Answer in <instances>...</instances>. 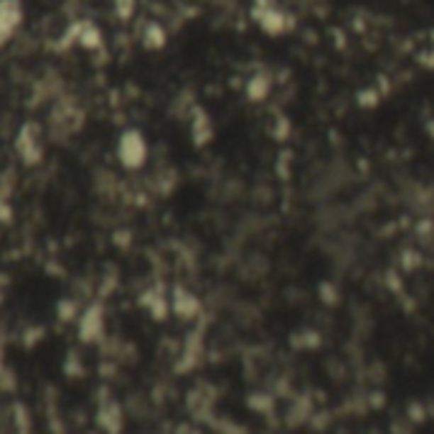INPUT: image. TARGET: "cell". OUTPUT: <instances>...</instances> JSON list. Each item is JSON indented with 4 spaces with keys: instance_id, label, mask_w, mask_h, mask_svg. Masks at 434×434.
<instances>
[{
    "instance_id": "obj_2",
    "label": "cell",
    "mask_w": 434,
    "mask_h": 434,
    "mask_svg": "<svg viewBox=\"0 0 434 434\" xmlns=\"http://www.w3.org/2000/svg\"><path fill=\"white\" fill-rule=\"evenodd\" d=\"M16 150L23 157L26 165L41 163L43 157V130L38 122H23L16 138Z\"/></svg>"
},
{
    "instance_id": "obj_6",
    "label": "cell",
    "mask_w": 434,
    "mask_h": 434,
    "mask_svg": "<svg viewBox=\"0 0 434 434\" xmlns=\"http://www.w3.org/2000/svg\"><path fill=\"white\" fill-rule=\"evenodd\" d=\"M96 424L107 432H120L122 429V409L120 404L115 401H104L99 404V411H96Z\"/></svg>"
},
{
    "instance_id": "obj_12",
    "label": "cell",
    "mask_w": 434,
    "mask_h": 434,
    "mask_svg": "<svg viewBox=\"0 0 434 434\" xmlns=\"http://www.w3.org/2000/svg\"><path fill=\"white\" fill-rule=\"evenodd\" d=\"M115 6H117V16L127 21V18H130V16H133L135 0H115Z\"/></svg>"
},
{
    "instance_id": "obj_1",
    "label": "cell",
    "mask_w": 434,
    "mask_h": 434,
    "mask_svg": "<svg viewBox=\"0 0 434 434\" xmlns=\"http://www.w3.org/2000/svg\"><path fill=\"white\" fill-rule=\"evenodd\" d=\"M117 157H120L122 168L127 170H138L148 160V140L140 130H125L120 135V143H117Z\"/></svg>"
},
{
    "instance_id": "obj_5",
    "label": "cell",
    "mask_w": 434,
    "mask_h": 434,
    "mask_svg": "<svg viewBox=\"0 0 434 434\" xmlns=\"http://www.w3.org/2000/svg\"><path fill=\"white\" fill-rule=\"evenodd\" d=\"M170 308H173V313L178 315V318H183V320H191V318H196V315H199V310H201V302H199V297H196V295H191L188 289H183V287H175V292H173V300H170Z\"/></svg>"
},
{
    "instance_id": "obj_7",
    "label": "cell",
    "mask_w": 434,
    "mask_h": 434,
    "mask_svg": "<svg viewBox=\"0 0 434 434\" xmlns=\"http://www.w3.org/2000/svg\"><path fill=\"white\" fill-rule=\"evenodd\" d=\"M77 41H79V46L87 48V51H94V48L102 46V30L91 23H84L82 28H79Z\"/></svg>"
},
{
    "instance_id": "obj_4",
    "label": "cell",
    "mask_w": 434,
    "mask_h": 434,
    "mask_svg": "<svg viewBox=\"0 0 434 434\" xmlns=\"http://www.w3.org/2000/svg\"><path fill=\"white\" fill-rule=\"evenodd\" d=\"M21 21H23V6H21V0H0V48L13 38Z\"/></svg>"
},
{
    "instance_id": "obj_9",
    "label": "cell",
    "mask_w": 434,
    "mask_h": 434,
    "mask_svg": "<svg viewBox=\"0 0 434 434\" xmlns=\"http://www.w3.org/2000/svg\"><path fill=\"white\" fill-rule=\"evenodd\" d=\"M193 138H196V143H199V145L211 138V125H208V120H206V115L201 112V109H196V120H193Z\"/></svg>"
},
{
    "instance_id": "obj_11",
    "label": "cell",
    "mask_w": 434,
    "mask_h": 434,
    "mask_svg": "<svg viewBox=\"0 0 434 434\" xmlns=\"http://www.w3.org/2000/svg\"><path fill=\"white\" fill-rule=\"evenodd\" d=\"M56 313H59L64 320H74V315H77V305H74V300H61Z\"/></svg>"
},
{
    "instance_id": "obj_10",
    "label": "cell",
    "mask_w": 434,
    "mask_h": 434,
    "mask_svg": "<svg viewBox=\"0 0 434 434\" xmlns=\"http://www.w3.org/2000/svg\"><path fill=\"white\" fill-rule=\"evenodd\" d=\"M64 371H67L69 376H84V366H82V358H77L74 353H69V358H67V366H64Z\"/></svg>"
},
{
    "instance_id": "obj_3",
    "label": "cell",
    "mask_w": 434,
    "mask_h": 434,
    "mask_svg": "<svg viewBox=\"0 0 434 434\" xmlns=\"http://www.w3.org/2000/svg\"><path fill=\"white\" fill-rule=\"evenodd\" d=\"M77 335L82 343H96L104 335V308L99 302L87 305L84 313L79 315L77 323Z\"/></svg>"
},
{
    "instance_id": "obj_8",
    "label": "cell",
    "mask_w": 434,
    "mask_h": 434,
    "mask_svg": "<svg viewBox=\"0 0 434 434\" xmlns=\"http://www.w3.org/2000/svg\"><path fill=\"white\" fill-rule=\"evenodd\" d=\"M143 43L145 48H163L165 46V30L157 23H148L143 33Z\"/></svg>"
}]
</instances>
